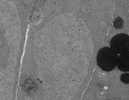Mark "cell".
I'll return each instance as SVG.
<instances>
[{"mask_svg": "<svg viewBox=\"0 0 129 100\" xmlns=\"http://www.w3.org/2000/svg\"><path fill=\"white\" fill-rule=\"evenodd\" d=\"M97 64L103 71L110 72L117 65L118 57L116 52L111 48L103 47L97 55Z\"/></svg>", "mask_w": 129, "mask_h": 100, "instance_id": "obj_1", "label": "cell"}, {"mask_svg": "<svg viewBox=\"0 0 129 100\" xmlns=\"http://www.w3.org/2000/svg\"><path fill=\"white\" fill-rule=\"evenodd\" d=\"M111 48L116 53L122 54L129 51V36L125 34H118L114 36L110 43Z\"/></svg>", "mask_w": 129, "mask_h": 100, "instance_id": "obj_2", "label": "cell"}, {"mask_svg": "<svg viewBox=\"0 0 129 100\" xmlns=\"http://www.w3.org/2000/svg\"><path fill=\"white\" fill-rule=\"evenodd\" d=\"M118 67L122 72H129V51L123 52L118 57Z\"/></svg>", "mask_w": 129, "mask_h": 100, "instance_id": "obj_3", "label": "cell"}, {"mask_svg": "<svg viewBox=\"0 0 129 100\" xmlns=\"http://www.w3.org/2000/svg\"><path fill=\"white\" fill-rule=\"evenodd\" d=\"M123 22L122 20V19L120 18H116L114 20V22H113V26L115 29H120V28L123 27Z\"/></svg>", "mask_w": 129, "mask_h": 100, "instance_id": "obj_4", "label": "cell"}, {"mask_svg": "<svg viewBox=\"0 0 129 100\" xmlns=\"http://www.w3.org/2000/svg\"><path fill=\"white\" fill-rule=\"evenodd\" d=\"M121 82L125 84H129V73H124L120 76Z\"/></svg>", "mask_w": 129, "mask_h": 100, "instance_id": "obj_5", "label": "cell"}]
</instances>
